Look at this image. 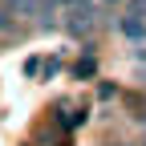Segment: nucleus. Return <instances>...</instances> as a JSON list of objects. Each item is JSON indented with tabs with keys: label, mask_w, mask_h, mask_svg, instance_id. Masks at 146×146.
Wrapping results in <instances>:
<instances>
[{
	"label": "nucleus",
	"mask_w": 146,
	"mask_h": 146,
	"mask_svg": "<svg viewBox=\"0 0 146 146\" xmlns=\"http://www.w3.org/2000/svg\"><path fill=\"white\" fill-rule=\"evenodd\" d=\"M106 4H118V0H106Z\"/></svg>",
	"instance_id": "6"
},
{
	"label": "nucleus",
	"mask_w": 146,
	"mask_h": 146,
	"mask_svg": "<svg viewBox=\"0 0 146 146\" xmlns=\"http://www.w3.org/2000/svg\"><path fill=\"white\" fill-rule=\"evenodd\" d=\"M130 12H134V16H142V12H146V0H134V4H130Z\"/></svg>",
	"instance_id": "5"
},
{
	"label": "nucleus",
	"mask_w": 146,
	"mask_h": 146,
	"mask_svg": "<svg viewBox=\"0 0 146 146\" xmlns=\"http://www.w3.org/2000/svg\"><path fill=\"white\" fill-rule=\"evenodd\" d=\"M8 16H12V8L0 4V33H12V21H8Z\"/></svg>",
	"instance_id": "4"
},
{
	"label": "nucleus",
	"mask_w": 146,
	"mask_h": 146,
	"mask_svg": "<svg viewBox=\"0 0 146 146\" xmlns=\"http://www.w3.org/2000/svg\"><path fill=\"white\" fill-rule=\"evenodd\" d=\"M4 4H8L16 16H36V12H41V0H4Z\"/></svg>",
	"instance_id": "1"
},
{
	"label": "nucleus",
	"mask_w": 146,
	"mask_h": 146,
	"mask_svg": "<svg viewBox=\"0 0 146 146\" xmlns=\"http://www.w3.org/2000/svg\"><path fill=\"white\" fill-rule=\"evenodd\" d=\"M122 33L134 36V41H146V25L138 21V16H130V21H122Z\"/></svg>",
	"instance_id": "2"
},
{
	"label": "nucleus",
	"mask_w": 146,
	"mask_h": 146,
	"mask_svg": "<svg viewBox=\"0 0 146 146\" xmlns=\"http://www.w3.org/2000/svg\"><path fill=\"white\" fill-rule=\"evenodd\" d=\"M94 69H98V61H94V53H89L85 61H77V69H73V77H77V81H81V77H94Z\"/></svg>",
	"instance_id": "3"
}]
</instances>
